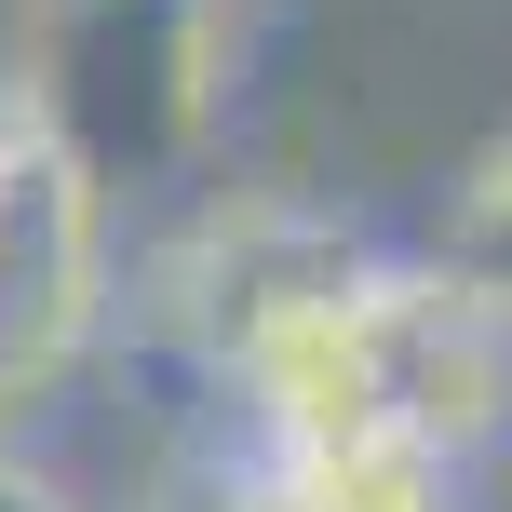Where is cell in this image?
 I'll return each instance as SVG.
<instances>
[{"label": "cell", "mask_w": 512, "mask_h": 512, "mask_svg": "<svg viewBox=\"0 0 512 512\" xmlns=\"http://www.w3.org/2000/svg\"><path fill=\"white\" fill-rule=\"evenodd\" d=\"M27 95L68 135V162L108 189V216L162 203V189L203 162V135L230 122L216 95V0H54L27 14Z\"/></svg>", "instance_id": "obj_1"}, {"label": "cell", "mask_w": 512, "mask_h": 512, "mask_svg": "<svg viewBox=\"0 0 512 512\" xmlns=\"http://www.w3.org/2000/svg\"><path fill=\"white\" fill-rule=\"evenodd\" d=\"M108 297H122V216L41 122L27 68H0V432H27L108 351Z\"/></svg>", "instance_id": "obj_2"}, {"label": "cell", "mask_w": 512, "mask_h": 512, "mask_svg": "<svg viewBox=\"0 0 512 512\" xmlns=\"http://www.w3.org/2000/svg\"><path fill=\"white\" fill-rule=\"evenodd\" d=\"M283 512H459V459L432 432H324V445H256Z\"/></svg>", "instance_id": "obj_3"}, {"label": "cell", "mask_w": 512, "mask_h": 512, "mask_svg": "<svg viewBox=\"0 0 512 512\" xmlns=\"http://www.w3.org/2000/svg\"><path fill=\"white\" fill-rule=\"evenodd\" d=\"M0 512H81V486L54 459H27V445H0Z\"/></svg>", "instance_id": "obj_4"}, {"label": "cell", "mask_w": 512, "mask_h": 512, "mask_svg": "<svg viewBox=\"0 0 512 512\" xmlns=\"http://www.w3.org/2000/svg\"><path fill=\"white\" fill-rule=\"evenodd\" d=\"M27 14H54V0H27Z\"/></svg>", "instance_id": "obj_5"}]
</instances>
